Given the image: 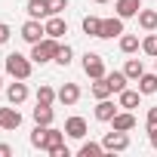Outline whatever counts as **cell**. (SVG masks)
<instances>
[{
	"label": "cell",
	"instance_id": "1",
	"mask_svg": "<svg viewBox=\"0 0 157 157\" xmlns=\"http://www.w3.org/2000/svg\"><path fill=\"white\" fill-rule=\"evenodd\" d=\"M3 68H6V74L13 77V80H28V77H31V68H34V62H31V56L10 52V56H6V62H3Z\"/></svg>",
	"mask_w": 157,
	"mask_h": 157
},
{
	"label": "cell",
	"instance_id": "2",
	"mask_svg": "<svg viewBox=\"0 0 157 157\" xmlns=\"http://www.w3.org/2000/svg\"><path fill=\"white\" fill-rule=\"evenodd\" d=\"M59 49H62V43H59L56 37H43L40 43H31V62H34V65H46V62H56Z\"/></svg>",
	"mask_w": 157,
	"mask_h": 157
},
{
	"label": "cell",
	"instance_id": "3",
	"mask_svg": "<svg viewBox=\"0 0 157 157\" xmlns=\"http://www.w3.org/2000/svg\"><path fill=\"white\" fill-rule=\"evenodd\" d=\"M83 71L90 80H99V77H105V59L99 52H86L83 56Z\"/></svg>",
	"mask_w": 157,
	"mask_h": 157
},
{
	"label": "cell",
	"instance_id": "4",
	"mask_svg": "<svg viewBox=\"0 0 157 157\" xmlns=\"http://www.w3.org/2000/svg\"><path fill=\"white\" fill-rule=\"evenodd\" d=\"M46 37V25H40V19H28L22 25V40L25 43H40Z\"/></svg>",
	"mask_w": 157,
	"mask_h": 157
},
{
	"label": "cell",
	"instance_id": "5",
	"mask_svg": "<svg viewBox=\"0 0 157 157\" xmlns=\"http://www.w3.org/2000/svg\"><path fill=\"white\" fill-rule=\"evenodd\" d=\"M102 145H105V151H126L129 148V136L120 132V129H111V132H105Z\"/></svg>",
	"mask_w": 157,
	"mask_h": 157
},
{
	"label": "cell",
	"instance_id": "6",
	"mask_svg": "<svg viewBox=\"0 0 157 157\" xmlns=\"http://www.w3.org/2000/svg\"><path fill=\"white\" fill-rule=\"evenodd\" d=\"M86 132H90V126H86V120L83 117H68L65 120V136L68 139H86Z\"/></svg>",
	"mask_w": 157,
	"mask_h": 157
},
{
	"label": "cell",
	"instance_id": "7",
	"mask_svg": "<svg viewBox=\"0 0 157 157\" xmlns=\"http://www.w3.org/2000/svg\"><path fill=\"white\" fill-rule=\"evenodd\" d=\"M120 34H123V19H120V16L102 19V31H99L102 40H111V37H120Z\"/></svg>",
	"mask_w": 157,
	"mask_h": 157
},
{
	"label": "cell",
	"instance_id": "8",
	"mask_svg": "<svg viewBox=\"0 0 157 157\" xmlns=\"http://www.w3.org/2000/svg\"><path fill=\"white\" fill-rule=\"evenodd\" d=\"M22 126V114L16 111V105H10V108H0V129H19Z\"/></svg>",
	"mask_w": 157,
	"mask_h": 157
},
{
	"label": "cell",
	"instance_id": "9",
	"mask_svg": "<svg viewBox=\"0 0 157 157\" xmlns=\"http://www.w3.org/2000/svg\"><path fill=\"white\" fill-rule=\"evenodd\" d=\"M117 108H120V105H114L111 99H99V105H96V120L111 123V120H114V114H117Z\"/></svg>",
	"mask_w": 157,
	"mask_h": 157
},
{
	"label": "cell",
	"instance_id": "10",
	"mask_svg": "<svg viewBox=\"0 0 157 157\" xmlns=\"http://www.w3.org/2000/svg\"><path fill=\"white\" fill-rule=\"evenodd\" d=\"M114 10H117L120 19H132L142 10V0H114Z\"/></svg>",
	"mask_w": 157,
	"mask_h": 157
},
{
	"label": "cell",
	"instance_id": "11",
	"mask_svg": "<svg viewBox=\"0 0 157 157\" xmlns=\"http://www.w3.org/2000/svg\"><path fill=\"white\" fill-rule=\"evenodd\" d=\"M28 19H49V0H28V6H25Z\"/></svg>",
	"mask_w": 157,
	"mask_h": 157
},
{
	"label": "cell",
	"instance_id": "12",
	"mask_svg": "<svg viewBox=\"0 0 157 157\" xmlns=\"http://www.w3.org/2000/svg\"><path fill=\"white\" fill-rule=\"evenodd\" d=\"M59 102H62L65 108L77 105V102H80V86H77V83H65V86L59 90Z\"/></svg>",
	"mask_w": 157,
	"mask_h": 157
},
{
	"label": "cell",
	"instance_id": "13",
	"mask_svg": "<svg viewBox=\"0 0 157 157\" xmlns=\"http://www.w3.org/2000/svg\"><path fill=\"white\" fill-rule=\"evenodd\" d=\"M65 34H68V22H65L62 16H49V19H46V37H56V40H59V37H65Z\"/></svg>",
	"mask_w": 157,
	"mask_h": 157
},
{
	"label": "cell",
	"instance_id": "14",
	"mask_svg": "<svg viewBox=\"0 0 157 157\" xmlns=\"http://www.w3.org/2000/svg\"><path fill=\"white\" fill-rule=\"evenodd\" d=\"M6 99H10V105H22V102L28 99V86H25L22 80L10 83V86H6Z\"/></svg>",
	"mask_w": 157,
	"mask_h": 157
},
{
	"label": "cell",
	"instance_id": "15",
	"mask_svg": "<svg viewBox=\"0 0 157 157\" xmlns=\"http://www.w3.org/2000/svg\"><path fill=\"white\" fill-rule=\"evenodd\" d=\"M132 126H136V117L129 111H117L114 120H111V129H120V132H129Z\"/></svg>",
	"mask_w": 157,
	"mask_h": 157
},
{
	"label": "cell",
	"instance_id": "16",
	"mask_svg": "<svg viewBox=\"0 0 157 157\" xmlns=\"http://www.w3.org/2000/svg\"><path fill=\"white\" fill-rule=\"evenodd\" d=\"M139 28L142 31H157V10H139Z\"/></svg>",
	"mask_w": 157,
	"mask_h": 157
},
{
	"label": "cell",
	"instance_id": "17",
	"mask_svg": "<svg viewBox=\"0 0 157 157\" xmlns=\"http://www.w3.org/2000/svg\"><path fill=\"white\" fill-rule=\"evenodd\" d=\"M90 93H93V99L99 102V99H111L114 90H111V83H108V77H99V80H93V90H90Z\"/></svg>",
	"mask_w": 157,
	"mask_h": 157
},
{
	"label": "cell",
	"instance_id": "18",
	"mask_svg": "<svg viewBox=\"0 0 157 157\" xmlns=\"http://www.w3.org/2000/svg\"><path fill=\"white\" fill-rule=\"evenodd\" d=\"M117 96H120V99H117L120 108H126V111H129V108H139V96H142L139 90H120Z\"/></svg>",
	"mask_w": 157,
	"mask_h": 157
},
{
	"label": "cell",
	"instance_id": "19",
	"mask_svg": "<svg viewBox=\"0 0 157 157\" xmlns=\"http://www.w3.org/2000/svg\"><path fill=\"white\" fill-rule=\"evenodd\" d=\"M52 117H56L52 105H37V108H34V123H40V126H52Z\"/></svg>",
	"mask_w": 157,
	"mask_h": 157
},
{
	"label": "cell",
	"instance_id": "20",
	"mask_svg": "<svg viewBox=\"0 0 157 157\" xmlns=\"http://www.w3.org/2000/svg\"><path fill=\"white\" fill-rule=\"evenodd\" d=\"M139 93H142V96H154V93H157V71L139 77Z\"/></svg>",
	"mask_w": 157,
	"mask_h": 157
},
{
	"label": "cell",
	"instance_id": "21",
	"mask_svg": "<svg viewBox=\"0 0 157 157\" xmlns=\"http://www.w3.org/2000/svg\"><path fill=\"white\" fill-rule=\"evenodd\" d=\"M123 74L129 77V80H139V77L145 74V65H142V59H126V65H123Z\"/></svg>",
	"mask_w": 157,
	"mask_h": 157
},
{
	"label": "cell",
	"instance_id": "22",
	"mask_svg": "<svg viewBox=\"0 0 157 157\" xmlns=\"http://www.w3.org/2000/svg\"><path fill=\"white\" fill-rule=\"evenodd\" d=\"M52 102H59V93H56L52 86L40 83V86H37V105H52Z\"/></svg>",
	"mask_w": 157,
	"mask_h": 157
},
{
	"label": "cell",
	"instance_id": "23",
	"mask_svg": "<svg viewBox=\"0 0 157 157\" xmlns=\"http://www.w3.org/2000/svg\"><path fill=\"white\" fill-rule=\"evenodd\" d=\"M65 145V129H56V126H46V151Z\"/></svg>",
	"mask_w": 157,
	"mask_h": 157
},
{
	"label": "cell",
	"instance_id": "24",
	"mask_svg": "<svg viewBox=\"0 0 157 157\" xmlns=\"http://www.w3.org/2000/svg\"><path fill=\"white\" fill-rule=\"evenodd\" d=\"M142 46V40L136 37V34H120V52H126V56H132L136 49Z\"/></svg>",
	"mask_w": 157,
	"mask_h": 157
},
{
	"label": "cell",
	"instance_id": "25",
	"mask_svg": "<svg viewBox=\"0 0 157 157\" xmlns=\"http://www.w3.org/2000/svg\"><path fill=\"white\" fill-rule=\"evenodd\" d=\"M105 77H108V83H111V90H114V93L126 90V80H129V77H126L123 71H111V74H105Z\"/></svg>",
	"mask_w": 157,
	"mask_h": 157
},
{
	"label": "cell",
	"instance_id": "26",
	"mask_svg": "<svg viewBox=\"0 0 157 157\" xmlns=\"http://www.w3.org/2000/svg\"><path fill=\"white\" fill-rule=\"evenodd\" d=\"M77 154H80V157H99V154H105V145H99V142H83Z\"/></svg>",
	"mask_w": 157,
	"mask_h": 157
},
{
	"label": "cell",
	"instance_id": "27",
	"mask_svg": "<svg viewBox=\"0 0 157 157\" xmlns=\"http://www.w3.org/2000/svg\"><path fill=\"white\" fill-rule=\"evenodd\" d=\"M99 31H102V19H99V16H86V19H83V34L99 37Z\"/></svg>",
	"mask_w": 157,
	"mask_h": 157
},
{
	"label": "cell",
	"instance_id": "28",
	"mask_svg": "<svg viewBox=\"0 0 157 157\" xmlns=\"http://www.w3.org/2000/svg\"><path fill=\"white\" fill-rule=\"evenodd\" d=\"M31 145L34 148H40V151H46V126H34V132H31Z\"/></svg>",
	"mask_w": 157,
	"mask_h": 157
},
{
	"label": "cell",
	"instance_id": "29",
	"mask_svg": "<svg viewBox=\"0 0 157 157\" xmlns=\"http://www.w3.org/2000/svg\"><path fill=\"white\" fill-rule=\"evenodd\" d=\"M71 56H74V49H71V46L65 43V46L59 49V56H56V62H59L62 68H68V65H71Z\"/></svg>",
	"mask_w": 157,
	"mask_h": 157
},
{
	"label": "cell",
	"instance_id": "30",
	"mask_svg": "<svg viewBox=\"0 0 157 157\" xmlns=\"http://www.w3.org/2000/svg\"><path fill=\"white\" fill-rule=\"evenodd\" d=\"M142 49H145L148 56H154V59H157V34H148V37L142 40Z\"/></svg>",
	"mask_w": 157,
	"mask_h": 157
},
{
	"label": "cell",
	"instance_id": "31",
	"mask_svg": "<svg viewBox=\"0 0 157 157\" xmlns=\"http://www.w3.org/2000/svg\"><path fill=\"white\" fill-rule=\"evenodd\" d=\"M65 10H68V0H49V13L52 16H62Z\"/></svg>",
	"mask_w": 157,
	"mask_h": 157
},
{
	"label": "cell",
	"instance_id": "32",
	"mask_svg": "<svg viewBox=\"0 0 157 157\" xmlns=\"http://www.w3.org/2000/svg\"><path fill=\"white\" fill-rule=\"evenodd\" d=\"M10 37H13V28H10L6 22H0V46H3V43L10 40Z\"/></svg>",
	"mask_w": 157,
	"mask_h": 157
},
{
	"label": "cell",
	"instance_id": "33",
	"mask_svg": "<svg viewBox=\"0 0 157 157\" xmlns=\"http://www.w3.org/2000/svg\"><path fill=\"white\" fill-rule=\"evenodd\" d=\"M49 157H71V148H68V145H59V148L49 151Z\"/></svg>",
	"mask_w": 157,
	"mask_h": 157
},
{
	"label": "cell",
	"instance_id": "34",
	"mask_svg": "<svg viewBox=\"0 0 157 157\" xmlns=\"http://www.w3.org/2000/svg\"><path fill=\"white\" fill-rule=\"evenodd\" d=\"M148 126H157V105L148 108Z\"/></svg>",
	"mask_w": 157,
	"mask_h": 157
},
{
	"label": "cell",
	"instance_id": "35",
	"mask_svg": "<svg viewBox=\"0 0 157 157\" xmlns=\"http://www.w3.org/2000/svg\"><path fill=\"white\" fill-rule=\"evenodd\" d=\"M148 139H151V148H157V126H148Z\"/></svg>",
	"mask_w": 157,
	"mask_h": 157
},
{
	"label": "cell",
	"instance_id": "36",
	"mask_svg": "<svg viewBox=\"0 0 157 157\" xmlns=\"http://www.w3.org/2000/svg\"><path fill=\"white\" fill-rule=\"evenodd\" d=\"M10 154H13V148H10V145H3V142H0V157H10Z\"/></svg>",
	"mask_w": 157,
	"mask_h": 157
},
{
	"label": "cell",
	"instance_id": "37",
	"mask_svg": "<svg viewBox=\"0 0 157 157\" xmlns=\"http://www.w3.org/2000/svg\"><path fill=\"white\" fill-rule=\"evenodd\" d=\"M0 90H3V77H0Z\"/></svg>",
	"mask_w": 157,
	"mask_h": 157
},
{
	"label": "cell",
	"instance_id": "38",
	"mask_svg": "<svg viewBox=\"0 0 157 157\" xmlns=\"http://www.w3.org/2000/svg\"><path fill=\"white\" fill-rule=\"evenodd\" d=\"M96 3H108V0H96Z\"/></svg>",
	"mask_w": 157,
	"mask_h": 157
},
{
	"label": "cell",
	"instance_id": "39",
	"mask_svg": "<svg viewBox=\"0 0 157 157\" xmlns=\"http://www.w3.org/2000/svg\"><path fill=\"white\" fill-rule=\"evenodd\" d=\"M154 68H157V62H154Z\"/></svg>",
	"mask_w": 157,
	"mask_h": 157
}]
</instances>
